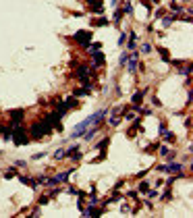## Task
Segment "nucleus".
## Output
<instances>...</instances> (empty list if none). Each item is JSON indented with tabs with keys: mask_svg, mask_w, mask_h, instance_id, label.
Listing matches in <instances>:
<instances>
[{
	"mask_svg": "<svg viewBox=\"0 0 193 218\" xmlns=\"http://www.w3.org/2000/svg\"><path fill=\"white\" fill-rule=\"evenodd\" d=\"M13 139L17 145H25L29 141V137L25 135V129H21V127H13Z\"/></svg>",
	"mask_w": 193,
	"mask_h": 218,
	"instance_id": "nucleus-3",
	"label": "nucleus"
},
{
	"mask_svg": "<svg viewBox=\"0 0 193 218\" xmlns=\"http://www.w3.org/2000/svg\"><path fill=\"white\" fill-rule=\"evenodd\" d=\"M120 19H123V13L116 11V13H114V23H120Z\"/></svg>",
	"mask_w": 193,
	"mask_h": 218,
	"instance_id": "nucleus-10",
	"label": "nucleus"
},
{
	"mask_svg": "<svg viewBox=\"0 0 193 218\" xmlns=\"http://www.w3.org/2000/svg\"><path fill=\"white\" fill-rule=\"evenodd\" d=\"M168 152H170V150H168V145H162V148H160V154H162V156H166Z\"/></svg>",
	"mask_w": 193,
	"mask_h": 218,
	"instance_id": "nucleus-15",
	"label": "nucleus"
},
{
	"mask_svg": "<svg viewBox=\"0 0 193 218\" xmlns=\"http://www.w3.org/2000/svg\"><path fill=\"white\" fill-rule=\"evenodd\" d=\"M127 58H129V56H127V52H123V54H120V64H123V62H127Z\"/></svg>",
	"mask_w": 193,
	"mask_h": 218,
	"instance_id": "nucleus-17",
	"label": "nucleus"
},
{
	"mask_svg": "<svg viewBox=\"0 0 193 218\" xmlns=\"http://www.w3.org/2000/svg\"><path fill=\"white\" fill-rule=\"evenodd\" d=\"M64 156H66V150H56L54 152V160H62Z\"/></svg>",
	"mask_w": 193,
	"mask_h": 218,
	"instance_id": "nucleus-7",
	"label": "nucleus"
},
{
	"mask_svg": "<svg viewBox=\"0 0 193 218\" xmlns=\"http://www.w3.org/2000/svg\"><path fill=\"white\" fill-rule=\"evenodd\" d=\"M141 96H143V91L133 93V104H135V106H139V102H141Z\"/></svg>",
	"mask_w": 193,
	"mask_h": 218,
	"instance_id": "nucleus-8",
	"label": "nucleus"
},
{
	"mask_svg": "<svg viewBox=\"0 0 193 218\" xmlns=\"http://www.w3.org/2000/svg\"><path fill=\"white\" fill-rule=\"evenodd\" d=\"M139 189H141V191H148V189H150V185H148V181H141V185H139Z\"/></svg>",
	"mask_w": 193,
	"mask_h": 218,
	"instance_id": "nucleus-11",
	"label": "nucleus"
},
{
	"mask_svg": "<svg viewBox=\"0 0 193 218\" xmlns=\"http://www.w3.org/2000/svg\"><path fill=\"white\" fill-rule=\"evenodd\" d=\"M164 173H183V164L179 162H170V164H164Z\"/></svg>",
	"mask_w": 193,
	"mask_h": 218,
	"instance_id": "nucleus-6",
	"label": "nucleus"
},
{
	"mask_svg": "<svg viewBox=\"0 0 193 218\" xmlns=\"http://www.w3.org/2000/svg\"><path fill=\"white\" fill-rule=\"evenodd\" d=\"M50 131H52V125L48 123L46 118L37 120V123H33V125H31V129H29V133H31V137H33V139H42L46 133H50Z\"/></svg>",
	"mask_w": 193,
	"mask_h": 218,
	"instance_id": "nucleus-2",
	"label": "nucleus"
},
{
	"mask_svg": "<svg viewBox=\"0 0 193 218\" xmlns=\"http://www.w3.org/2000/svg\"><path fill=\"white\" fill-rule=\"evenodd\" d=\"M185 2H189V0H185Z\"/></svg>",
	"mask_w": 193,
	"mask_h": 218,
	"instance_id": "nucleus-21",
	"label": "nucleus"
},
{
	"mask_svg": "<svg viewBox=\"0 0 193 218\" xmlns=\"http://www.w3.org/2000/svg\"><path fill=\"white\" fill-rule=\"evenodd\" d=\"M75 42H79L81 46L89 44V42H91V31H77V33H75Z\"/></svg>",
	"mask_w": 193,
	"mask_h": 218,
	"instance_id": "nucleus-4",
	"label": "nucleus"
},
{
	"mask_svg": "<svg viewBox=\"0 0 193 218\" xmlns=\"http://www.w3.org/2000/svg\"><path fill=\"white\" fill-rule=\"evenodd\" d=\"M172 19H175V17H166V19H164V25H170Z\"/></svg>",
	"mask_w": 193,
	"mask_h": 218,
	"instance_id": "nucleus-19",
	"label": "nucleus"
},
{
	"mask_svg": "<svg viewBox=\"0 0 193 218\" xmlns=\"http://www.w3.org/2000/svg\"><path fill=\"white\" fill-rule=\"evenodd\" d=\"M141 50L146 52V54H150V52H152V46H150V44H143V48H141Z\"/></svg>",
	"mask_w": 193,
	"mask_h": 218,
	"instance_id": "nucleus-13",
	"label": "nucleus"
},
{
	"mask_svg": "<svg viewBox=\"0 0 193 218\" xmlns=\"http://www.w3.org/2000/svg\"><path fill=\"white\" fill-rule=\"evenodd\" d=\"M25 164H27L25 160H17V162H15V166H17V168H25Z\"/></svg>",
	"mask_w": 193,
	"mask_h": 218,
	"instance_id": "nucleus-12",
	"label": "nucleus"
},
{
	"mask_svg": "<svg viewBox=\"0 0 193 218\" xmlns=\"http://www.w3.org/2000/svg\"><path fill=\"white\" fill-rule=\"evenodd\" d=\"M23 114H25V110H11V123H13V127H17L21 120H23Z\"/></svg>",
	"mask_w": 193,
	"mask_h": 218,
	"instance_id": "nucleus-5",
	"label": "nucleus"
},
{
	"mask_svg": "<svg viewBox=\"0 0 193 218\" xmlns=\"http://www.w3.org/2000/svg\"><path fill=\"white\" fill-rule=\"evenodd\" d=\"M106 116V110H98L95 114H91V116H87L85 120H81V123L73 129V133H71V139H75V137H81L83 135V131L85 129H89V127H93V125H98L100 120Z\"/></svg>",
	"mask_w": 193,
	"mask_h": 218,
	"instance_id": "nucleus-1",
	"label": "nucleus"
},
{
	"mask_svg": "<svg viewBox=\"0 0 193 218\" xmlns=\"http://www.w3.org/2000/svg\"><path fill=\"white\" fill-rule=\"evenodd\" d=\"M160 54H162V58H164V60H168V52L164 50V48H160Z\"/></svg>",
	"mask_w": 193,
	"mask_h": 218,
	"instance_id": "nucleus-16",
	"label": "nucleus"
},
{
	"mask_svg": "<svg viewBox=\"0 0 193 218\" xmlns=\"http://www.w3.org/2000/svg\"><path fill=\"white\" fill-rule=\"evenodd\" d=\"M125 42H127V33H120L118 35V44H125Z\"/></svg>",
	"mask_w": 193,
	"mask_h": 218,
	"instance_id": "nucleus-14",
	"label": "nucleus"
},
{
	"mask_svg": "<svg viewBox=\"0 0 193 218\" xmlns=\"http://www.w3.org/2000/svg\"><path fill=\"white\" fill-rule=\"evenodd\" d=\"M110 125H112V127H116V125H118V118H116V116H112V118H110Z\"/></svg>",
	"mask_w": 193,
	"mask_h": 218,
	"instance_id": "nucleus-18",
	"label": "nucleus"
},
{
	"mask_svg": "<svg viewBox=\"0 0 193 218\" xmlns=\"http://www.w3.org/2000/svg\"><path fill=\"white\" fill-rule=\"evenodd\" d=\"M135 40H137V35L131 33V35H129V50H133V48H135Z\"/></svg>",
	"mask_w": 193,
	"mask_h": 218,
	"instance_id": "nucleus-9",
	"label": "nucleus"
},
{
	"mask_svg": "<svg viewBox=\"0 0 193 218\" xmlns=\"http://www.w3.org/2000/svg\"><path fill=\"white\" fill-rule=\"evenodd\" d=\"M131 11H133V8H131V2H127V4H125V13H131Z\"/></svg>",
	"mask_w": 193,
	"mask_h": 218,
	"instance_id": "nucleus-20",
	"label": "nucleus"
}]
</instances>
